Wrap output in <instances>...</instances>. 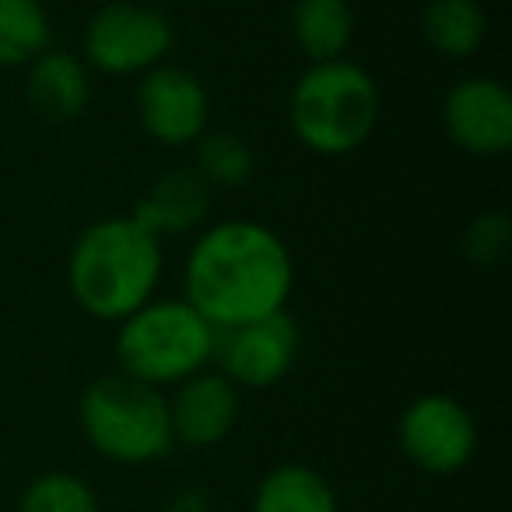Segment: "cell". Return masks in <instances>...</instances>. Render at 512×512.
<instances>
[{
    "instance_id": "obj_1",
    "label": "cell",
    "mask_w": 512,
    "mask_h": 512,
    "mask_svg": "<svg viewBox=\"0 0 512 512\" xmlns=\"http://www.w3.org/2000/svg\"><path fill=\"white\" fill-rule=\"evenodd\" d=\"M295 267L288 246L260 221L207 228L186 260V302L214 330L285 313Z\"/></svg>"
},
{
    "instance_id": "obj_2",
    "label": "cell",
    "mask_w": 512,
    "mask_h": 512,
    "mask_svg": "<svg viewBox=\"0 0 512 512\" xmlns=\"http://www.w3.org/2000/svg\"><path fill=\"white\" fill-rule=\"evenodd\" d=\"M162 278V239L134 218H102L81 232L67 260L78 306L95 320H127Z\"/></svg>"
},
{
    "instance_id": "obj_3",
    "label": "cell",
    "mask_w": 512,
    "mask_h": 512,
    "mask_svg": "<svg viewBox=\"0 0 512 512\" xmlns=\"http://www.w3.org/2000/svg\"><path fill=\"white\" fill-rule=\"evenodd\" d=\"M78 421L88 446L109 463L144 467L176 446L169 425V400L148 383L113 372L81 393Z\"/></svg>"
},
{
    "instance_id": "obj_4",
    "label": "cell",
    "mask_w": 512,
    "mask_h": 512,
    "mask_svg": "<svg viewBox=\"0 0 512 512\" xmlns=\"http://www.w3.org/2000/svg\"><path fill=\"white\" fill-rule=\"evenodd\" d=\"M288 120L316 155H348L369 141L379 120L376 81L344 57L313 64L292 88Z\"/></svg>"
},
{
    "instance_id": "obj_5",
    "label": "cell",
    "mask_w": 512,
    "mask_h": 512,
    "mask_svg": "<svg viewBox=\"0 0 512 512\" xmlns=\"http://www.w3.org/2000/svg\"><path fill=\"white\" fill-rule=\"evenodd\" d=\"M214 355V327L190 302L151 299L120 320L116 358L120 372L155 390L176 386L193 372H204Z\"/></svg>"
},
{
    "instance_id": "obj_6",
    "label": "cell",
    "mask_w": 512,
    "mask_h": 512,
    "mask_svg": "<svg viewBox=\"0 0 512 512\" xmlns=\"http://www.w3.org/2000/svg\"><path fill=\"white\" fill-rule=\"evenodd\" d=\"M400 453L418 470L435 477L460 474L477 449V425L460 400L446 393H425L411 400L397 425Z\"/></svg>"
},
{
    "instance_id": "obj_7",
    "label": "cell",
    "mask_w": 512,
    "mask_h": 512,
    "mask_svg": "<svg viewBox=\"0 0 512 512\" xmlns=\"http://www.w3.org/2000/svg\"><path fill=\"white\" fill-rule=\"evenodd\" d=\"M172 46V25L151 4L116 0L88 22L85 53L106 74H148Z\"/></svg>"
},
{
    "instance_id": "obj_8",
    "label": "cell",
    "mask_w": 512,
    "mask_h": 512,
    "mask_svg": "<svg viewBox=\"0 0 512 512\" xmlns=\"http://www.w3.org/2000/svg\"><path fill=\"white\" fill-rule=\"evenodd\" d=\"M299 355V327L285 313L264 320L242 323V327L214 330V355L221 376L232 386L267 390L281 383Z\"/></svg>"
},
{
    "instance_id": "obj_9",
    "label": "cell",
    "mask_w": 512,
    "mask_h": 512,
    "mask_svg": "<svg viewBox=\"0 0 512 512\" xmlns=\"http://www.w3.org/2000/svg\"><path fill=\"white\" fill-rule=\"evenodd\" d=\"M137 120L158 144H193L207 127V92L183 67H151L137 85Z\"/></svg>"
},
{
    "instance_id": "obj_10",
    "label": "cell",
    "mask_w": 512,
    "mask_h": 512,
    "mask_svg": "<svg viewBox=\"0 0 512 512\" xmlns=\"http://www.w3.org/2000/svg\"><path fill=\"white\" fill-rule=\"evenodd\" d=\"M442 120L463 151L495 158L512 144V95L491 78H467L449 88Z\"/></svg>"
},
{
    "instance_id": "obj_11",
    "label": "cell",
    "mask_w": 512,
    "mask_h": 512,
    "mask_svg": "<svg viewBox=\"0 0 512 512\" xmlns=\"http://www.w3.org/2000/svg\"><path fill=\"white\" fill-rule=\"evenodd\" d=\"M239 421V386L221 372H193L169 397L172 439L190 449H211L232 435Z\"/></svg>"
},
{
    "instance_id": "obj_12",
    "label": "cell",
    "mask_w": 512,
    "mask_h": 512,
    "mask_svg": "<svg viewBox=\"0 0 512 512\" xmlns=\"http://www.w3.org/2000/svg\"><path fill=\"white\" fill-rule=\"evenodd\" d=\"M211 186L197 176V169H169L155 179L134 211V221L151 235H183L207 218Z\"/></svg>"
},
{
    "instance_id": "obj_13",
    "label": "cell",
    "mask_w": 512,
    "mask_h": 512,
    "mask_svg": "<svg viewBox=\"0 0 512 512\" xmlns=\"http://www.w3.org/2000/svg\"><path fill=\"white\" fill-rule=\"evenodd\" d=\"M92 99V78L71 53L46 50L29 64V102L46 120H74Z\"/></svg>"
},
{
    "instance_id": "obj_14",
    "label": "cell",
    "mask_w": 512,
    "mask_h": 512,
    "mask_svg": "<svg viewBox=\"0 0 512 512\" xmlns=\"http://www.w3.org/2000/svg\"><path fill=\"white\" fill-rule=\"evenodd\" d=\"M249 512H341V502L316 467L278 463L256 481Z\"/></svg>"
},
{
    "instance_id": "obj_15",
    "label": "cell",
    "mask_w": 512,
    "mask_h": 512,
    "mask_svg": "<svg viewBox=\"0 0 512 512\" xmlns=\"http://www.w3.org/2000/svg\"><path fill=\"white\" fill-rule=\"evenodd\" d=\"M292 36L313 64L341 60L355 36L348 0H299L292 11Z\"/></svg>"
},
{
    "instance_id": "obj_16",
    "label": "cell",
    "mask_w": 512,
    "mask_h": 512,
    "mask_svg": "<svg viewBox=\"0 0 512 512\" xmlns=\"http://www.w3.org/2000/svg\"><path fill=\"white\" fill-rule=\"evenodd\" d=\"M425 39L442 57H470L484 43V11L474 0H432L421 18Z\"/></svg>"
},
{
    "instance_id": "obj_17",
    "label": "cell",
    "mask_w": 512,
    "mask_h": 512,
    "mask_svg": "<svg viewBox=\"0 0 512 512\" xmlns=\"http://www.w3.org/2000/svg\"><path fill=\"white\" fill-rule=\"evenodd\" d=\"M50 50V18L39 0H0V67H22Z\"/></svg>"
},
{
    "instance_id": "obj_18",
    "label": "cell",
    "mask_w": 512,
    "mask_h": 512,
    "mask_svg": "<svg viewBox=\"0 0 512 512\" xmlns=\"http://www.w3.org/2000/svg\"><path fill=\"white\" fill-rule=\"evenodd\" d=\"M18 512H102V502L85 477L67 474V470H46L25 484Z\"/></svg>"
},
{
    "instance_id": "obj_19",
    "label": "cell",
    "mask_w": 512,
    "mask_h": 512,
    "mask_svg": "<svg viewBox=\"0 0 512 512\" xmlns=\"http://www.w3.org/2000/svg\"><path fill=\"white\" fill-rule=\"evenodd\" d=\"M193 144H197V165L193 169L207 186L232 190V186H242L253 176V151L239 134L218 130V134H200Z\"/></svg>"
},
{
    "instance_id": "obj_20",
    "label": "cell",
    "mask_w": 512,
    "mask_h": 512,
    "mask_svg": "<svg viewBox=\"0 0 512 512\" xmlns=\"http://www.w3.org/2000/svg\"><path fill=\"white\" fill-rule=\"evenodd\" d=\"M509 239L512 228L505 214H481V218L470 221L467 235H463V253H467V260H474L481 267L498 264L509 253Z\"/></svg>"
},
{
    "instance_id": "obj_21",
    "label": "cell",
    "mask_w": 512,
    "mask_h": 512,
    "mask_svg": "<svg viewBox=\"0 0 512 512\" xmlns=\"http://www.w3.org/2000/svg\"><path fill=\"white\" fill-rule=\"evenodd\" d=\"M169 512H211V505H207V495L200 488H186L169 502Z\"/></svg>"
}]
</instances>
